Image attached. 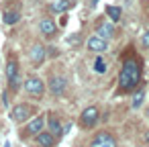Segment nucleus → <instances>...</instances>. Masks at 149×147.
I'll list each match as a JSON object with an SVG mask.
<instances>
[{
	"label": "nucleus",
	"instance_id": "nucleus-2",
	"mask_svg": "<svg viewBox=\"0 0 149 147\" xmlns=\"http://www.w3.org/2000/svg\"><path fill=\"white\" fill-rule=\"evenodd\" d=\"M6 82H8L10 92L21 90V70H19V59H15V57H8V61H6Z\"/></svg>",
	"mask_w": 149,
	"mask_h": 147
},
{
	"label": "nucleus",
	"instance_id": "nucleus-6",
	"mask_svg": "<svg viewBox=\"0 0 149 147\" xmlns=\"http://www.w3.org/2000/svg\"><path fill=\"white\" fill-rule=\"evenodd\" d=\"M88 147H116V139L108 133V131H100L92 137Z\"/></svg>",
	"mask_w": 149,
	"mask_h": 147
},
{
	"label": "nucleus",
	"instance_id": "nucleus-14",
	"mask_svg": "<svg viewBox=\"0 0 149 147\" xmlns=\"http://www.w3.org/2000/svg\"><path fill=\"white\" fill-rule=\"evenodd\" d=\"M96 35H100L102 39H112L114 37V25H110V23H100L98 27H96Z\"/></svg>",
	"mask_w": 149,
	"mask_h": 147
},
{
	"label": "nucleus",
	"instance_id": "nucleus-13",
	"mask_svg": "<svg viewBox=\"0 0 149 147\" xmlns=\"http://www.w3.org/2000/svg\"><path fill=\"white\" fill-rule=\"evenodd\" d=\"M45 125H47V131H49V133H53L57 139H59V137H63V125H61V121H59L55 114H49V118L45 121Z\"/></svg>",
	"mask_w": 149,
	"mask_h": 147
},
{
	"label": "nucleus",
	"instance_id": "nucleus-3",
	"mask_svg": "<svg viewBox=\"0 0 149 147\" xmlns=\"http://www.w3.org/2000/svg\"><path fill=\"white\" fill-rule=\"evenodd\" d=\"M23 88H25L27 96H29V98H35V100L43 98V94H45V84H43V80L37 78V76H29V78L25 80Z\"/></svg>",
	"mask_w": 149,
	"mask_h": 147
},
{
	"label": "nucleus",
	"instance_id": "nucleus-16",
	"mask_svg": "<svg viewBox=\"0 0 149 147\" xmlns=\"http://www.w3.org/2000/svg\"><path fill=\"white\" fill-rule=\"evenodd\" d=\"M21 21V15L19 13H15V10H6L4 13V23L6 25H17Z\"/></svg>",
	"mask_w": 149,
	"mask_h": 147
},
{
	"label": "nucleus",
	"instance_id": "nucleus-10",
	"mask_svg": "<svg viewBox=\"0 0 149 147\" xmlns=\"http://www.w3.org/2000/svg\"><path fill=\"white\" fill-rule=\"evenodd\" d=\"M43 127H45V116H43V114L31 116V123H29L27 129L23 131V137H27V135H37V133L43 131Z\"/></svg>",
	"mask_w": 149,
	"mask_h": 147
},
{
	"label": "nucleus",
	"instance_id": "nucleus-18",
	"mask_svg": "<svg viewBox=\"0 0 149 147\" xmlns=\"http://www.w3.org/2000/svg\"><path fill=\"white\" fill-rule=\"evenodd\" d=\"M94 72H96V74H104V72H106V61L102 59L100 53H98V57L94 59Z\"/></svg>",
	"mask_w": 149,
	"mask_h": 147
},
{
	"label": "nucleus",
	"instance_id": "nucleus-11",
	"mask_svg": "<svg viewBox=\"0 0 149 147\" xmlns=\"http://www.w3.org/2000/svg\"><path fill=\"white\" fill-rule=\"evenodd\" d=\"M39 31H41V35H43V37H53V35L57 33V25H55V21H53V19L43 17V19L39 21Z\"/></svg>",
	"mask_w": 149,
	"mask_h": 147
},
{
	"label": "nucleus",
	"instance_id": "nucleus-22",
	"mask_svg": "<svg viewBox=\"0 0 149 147\" xmlns=\"http://www.w3.org/2000/svg\"><path fill=\"white\" fill-rule=\"evenodd\" d=\"M65 2H70V4H76V2H78V0H65Z\"/></svg>",
	"mask_w": 149,
	"mask_h": 147
},
{
	"label": "nucleus",
	"instance_id": "nucleus-15",
	"mask_svg": "<svg viewBox=\"0 0 149 147\" xmlns=\"http://www.w3.org/2000/svg\"><path fill=\"white\" fill-rule=\"evenodd\" d=\"M70 6H72V4H70V2H65V0H55V2H51V4H49V10H51V13H59V15H63Z\"/></svg>",
	"mask_w": 149,
	"mask_h": 147
},
{
	"label": "nucleus",
	"instance_id": "nucleus-21",
	"mask_svg": "<svg viewBox=\"0 0 149 147\" xmlns=\"http://www.w3.org/2000/svg\"><path fill=\"white\" fill-rule=\"evenodd\" d=\"M2 104H4V106H8V94H6V92L2 94Z\"/></svg>",
	"mask_w": 149,
	"mask_h": 147
},
{
	"label": "nucleus",
	"instance_id": "nucleus-23",
	"mask_svg": "<svg viewBox=\"0 0 149 147\" xmlns=\"http://www.w3.org/2000/svg\"><path fill=\"white\" fill-rule=\"evenodd\" d=\"M145 141H149V131H147V135H145Z\"/></svg>",
	"mask_w": 149,
	"mask_h": 147
},
{
	"label": "nucleus",
	"instance_id": "nucleus-24",
	"mask_svg": "<svg viewBox=\"0 0 149 147\" xmlns=\"http://www.w3.org/2000/svg\"><path fill=\"white\" fill-rule=\"evenodd\" d=\"M147 116H149V110H147Z\"/></svg>",
	"mask_w": 149,
	"mask_h": 147
},
{
	"label": "nucleus",
	"instance_id": "nucleus-12",
	"mask_svg": "<svg viewBox=\"0 0 149 147\" xmlns=\"http://www.w3.org/2000/svg\"><path fill=\"white\" fill-rule=\"evenodd\" d=\"M35 141H37L39 147H55V145H57V137H55L53 133H49V131L37 133V135H35Z\"/></svg>",
	"mask_w": 149,
	"mask_h": 147
},
{
	"label": "nucleus",
	"instance_id": "nucleus-17",
	"mask_svg": "<svg viewBox=\"0 0 149 147\" xmlns=\"http://www.w3.org/2000/svg\"><path fill=\"white\" fill-rule=\"evenodd\" d=\"M106 15H108V19L110 21H120V8L118 6H106Z\"/></svg>",
	"mask_w": 149,
	"mask_h": 147
},
{
	"label": "nucleus",
	"instance_id": "nucleus-19",
	"mask_svg": "<svg viewBox=\"0 0 149 147\" xmlns=\"http://www.w3.org/2000/svg\"><path fill=\"white\" fill-rule=\"evenodd\" d=\"M143 96H145V92H143V90H139V92L133 96V102H131V106H133V108H139V106H141V102H143Z\"/></svg>",
	"mask_w": 149,
	"mask_h": 147
},
{
	"label": "nucleus",
	"instance_id": "nucleus-4",
	"mask_svg": "<svg viewBox=\"0 0 149 147\" xmlns=\"http://www.w3.org/2000/svg\"><path fill=\"white\" fill-rule=\"evenodd\" d=\"M33 114H35V108H33L31 104H27V102H21V104H17V106L10 108V118H13L15 123H25V121H29Z\"/></svg>",
	"mask_w": 149,
	"mask_h": 147
},
{
	"label": "nucleus",
	"instance_id": "nucleus-1",
	"mask_svg": "<svg viewBox=\"0 0 149 147\" xmlns=\"http://www.w3.org/2000/svg\"><path fill=\"white\" fill-rule=\"evenodd\" d=\"M139 82H141V61L135 55L127 57L123 68H120V74H118V88H120V92L135 90Z\"/></svg>",
	"mask_w": 149,
	"mask_h": 147
},
{
	"label": "nucleus",
	"instance_id": "nucleus-9",
	"mask_svg": "<svg viewBox=\"0 0 149 147\" xmlns=\"http://www.w3.org/2000/svg\"><path fill=\"white\" fill-rule=\"evenodd\" d=\"M68 88V80L63 76H51L49 78V92L55 94V96H61Z\"/></svg>",
	"mask_w": 149,
	"mask_h": 147
},
{
	"label": "nucleus",
	"instance_id": "nucleus-7",
	"mask_svg": "<svg viewBox=\"0 0 149 147\" xmlns=\"http://www.w3.org/2000/svg\"><path fill=\"white\" fill-rule=\"evenodd\" d=\"M45 55H47L45 45H41V43H33V45L29 47V61H31L33 65H41V63L45 61Z\"/></svg>",
	"mask_w": 149,
	"mask_h": 147
},
{
	"label": "nucleus",
	"instance_id": "nucleus-5",
	"mask_svg": "<svg viewBox=\"0 0 149 147\" xmlns=\"http://www.w3.org/2000/svg\"><path fill=\"white\" fill-rule=\"evenodd\" d=\"M98 118H100V110H98V106H88V108H84L82 114H80V127H84V129H92V127L98 123Z\"/></svg>",
	"mask_w": 149,
	"mask_h": 147
},
{
	"label": "nucleus",
	"instance_id": "nucleus-8",
	"mask_svg": "<svg viewBox=\"0 0 149 147\" xmlns=\"http://www.w3.org/2000/svg\"><path fill=\"white\" fill-rule=\"evenodd\" d=\"M86 47H88V51H92V53H104V51L108 49V41L102 39L100 35H92V37L88 39Z\"/></svg>",
	"mask_w": 149,
	"mask_h": 147
},
{
	"label": "nucleus",
	"instance_id": "nucleus-20",
	"mask_svg": "<svg viewBox=\"0 0 149 147\" xmlns=\"http://www.w3.org/2000/svg\"><path fill=\"white\" fill-rule=\"evenodd\" d=\"M141 45L149 49V31H145V33L141 35Z\"/></svg>",
	"mask_w": 149,
	"mask_h": 147
}]
</instances>
